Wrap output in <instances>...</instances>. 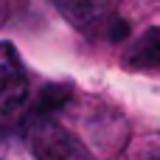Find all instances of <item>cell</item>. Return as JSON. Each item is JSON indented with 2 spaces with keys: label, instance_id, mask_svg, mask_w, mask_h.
Returning a JSON list of instances; mask_svg holds the SVG:
<instances>
[{
  "label": "cell",
  "instance_id": "obj_1",
  "mask_svg": "<svg viewBox=\"0 0 160 160\" xmlns=\"http://www.w3.org/2000/svg\"><path fill=\"white\" fill-rule=\"evenodd\" d=\"M28 138L37 160H93L65 127L51 118H34V124L28 127Z\"/></svg>",
  "mask_w": 160,
  "mask_h": 160
},
{
  "label": "cell",
  "instance_id": "obj_2",
  "mask_svg": "<svg viewBox=\"0 0 160 160\" xmlns=\"http://www.w3.org/2000/svg\"><path fill=\"white\" fill-rule=\"evenodd\" d=\"M28 93L22 62L11 42H0V115L14 112Z\"/></svg>",
  "mask_w": 160,
  "mask_h": 160
},
{
  "label": "cell",
  "instance_id": "obj_3",
  "mask_svg": "<svg viewBox=\"0 0 160 160\" xmlns=\"http://www.w3.org/2000/svg\"><path fill=\"white\" fill-rule=\"evenodd\" d=\"M59 14L79 31H96L104 20V3L101 0H53Z\"/></svg>",
  "mask_w": 160,
  "mask_h": 160
},
{
  "label": "cell",
  "instance_id": "obj_4",
  "mask_svg": "<svg viewBox=\"0 0 160 160\" xmlns=\"http://www.w3.org/2000/svg\"><path fill=\"white\" fill-rule=\"evenodd\" d=\"M127 62L132 68H158L160 65V25L149 28L129 51Z\"/></svg>",
  "mask_w": 160,
  "mask_h": 160
},
{
  "label": "cell",
  "instance_id": "obj_5",
  "mask_svg": "<svg viewBox=\"0 0 160 160\" xmlns=\"http://www.w3.org/2000/svg\"><path fill=\"white\" fill-rule=\"evenodd\" d=\"M70 98V90L65 84H48L42 93H39V101L34 107V118H51V112L62 110L65 101Z\"/></svg>",
  "mask_w": 160,
  "mask_h": 160
},
{
  "label": "cell",
  "instance_id": "obj_6",
  "mask_svg": "<svg viewBox=\"0 0 160 160\" xmlns=\"http://www.w3.org/2000/svg\"><path fill=\"white\" fill-rule=\"evenodd\" d=\"M107 37H110L112 42H124V39L129 37V25H127V20L112 17V20H110V28H107Z\"/></svg>",
  "mask_w": 160,
  "mask_h": 160
},
{
  "label": "cell",
  "instance_id": "obj_7",
  "mask_svg": "<svg viewBox=\"0 0 160 160\" xmlns=\"http://www.w3.org/2000/svg\"><path fill=\"white\" fill-rule=\"evenodd\" d=\"M155 160H160V158H155Z\"/></svg>",
  "mask_w": 160,
  "mask_h": 160
}]
</instances>
